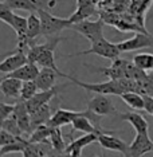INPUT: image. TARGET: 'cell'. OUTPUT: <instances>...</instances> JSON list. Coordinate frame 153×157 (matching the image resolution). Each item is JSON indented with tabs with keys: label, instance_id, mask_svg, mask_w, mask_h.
<instances>
[{
	"label": "cell",
	"instance_id": "1",
	"mask_svg": "<svg viewBox=\"0 0 153 157\" xmlns=\"http://www.w3.org/2000/svg\"><path fill=\"white\" fill-rule=\"evenodd\" d=\"M67 38H60V36H50L47 40L42 44H34L27 50V58L30 63H35L42 69H52L58 73L59 77H62V71L56 67L55 63V50L58 44L62 40Z\"/></svg>",
	"mask_w": 153,
	"mask_h": 157
},
{
	"label": "cell",
	"instance_id": "2",
	"mask_svg": "<svg viewBox=\"0 0 153 157\" xmlns=\"http://www.w3.org/2000/svg\"><path fill=\"white\" fill-rule=\"evenodd\" d=\"M62 78L69 79L71 83L77 85V86L85 89L89 93H95V94H102V95H122L124 89L121 86L120 81H106V82H98V83H90V82H82L77 79L75 77L69 75V74H62Z\"/></svg>",
	"mask_w": 153,
	"mask_h": 157
},
{
	"label": "cell",
	"instance_id": "3",
	"mask_svg": "<svg viewBox=\"0 0 153 157\" xmlns=\"http://www.w3.org/2000/svg\"><path fill=\"white\" fill-rule=\"evenodd\" d=\"M36 13L42 22V35H44L46 38L54 36L62 30H67L71 27V22L69 17L54 16L46 10H39Z\"/></svg>",
	"mask_w": 153,
	"mask_h": 157
},
{
	"label": "cell",
	"instance_id": "4",
	"mask_svg": "<svg viewBox=\"0 0 153 157\" xmlns=\"http://www.w3.org/2000/svg\"><path fill=\"white\" fill-rule=\"evenodd\" d=\"M104 28L105 23L102 19L97 20H82L71 24L70 30H74L77 33H79L82 36H85L90 43H95V42L101 40L105 38L104 35Z\"/></svg>",
	"mask_w": 153,
	"mask_h": 157
},
{
	"label": "cell",
	"instance_id": "5",
	"mask_svg": "<svg viewBox=\"0 0 153 157\" xmlns=\"http://www.w3.org/2000/svg\"><path fill=\"white\" fill-rule=\"evenodd\" d=\"M87 54H95L98 56H102V58L114 60L117 58H120V50L117 47L116 43H112L109 42L106 38L101 39V40L95 42V43H91L90 48L85 50V51H79L75 52V54H69V55H63L66 58H73V56H79V55H87Z\"/></svg>",
	"mask_w": 153,
	"mask_h": 157
},
{
	"label": "cell",
	"instance_id": "6",
	"mask_svg": "<svg viewBox=\"0 0 153 157\" xmlns=\"http://www.w3.org/2000/svg\"><path fill=\"white\" fill-rule=\"evenodd\" d=\"M130 60L117 58L112 60V65L109 67H94L90 65H85L93 71H98L106 75L110 81H120V79H128V67H129Z\"/></svg>",
	"mask_w": 153,
	"mask_h": 157
},
{
	"label": "cell",
	"instance_id": "7",
	"mask_svg": "<svg viewBox=\"0 0 153 157\" xmlns=\"http://www.w3.org/2000/svg\"><path fill=\"white\" fill-rule=\"evenodd\" d=\"M117 47H118L120 52H130L136 51V50L153 48V36L148 33H137L134 36L117 43Z\"/></svg>",
	"mask_w": 153,
	"mask_h": 157
},
{
	"label": "cell",
	"instance_id": "8",
	"mask_svg": "<svg viewBox=\"0 0 153 157\" xmlns=\"http://www.w3.org/2000/svg\"><path fill=\"white\" fill-rule=\"evenodd\" d=\"M87 110H90L91 113L97 114L99 117L104 116H118V110L116 109V106L113 105L112 99L108 95H102V94H95L91 99H89L87 102Z\"/></svg>",
	"mask_w": 153,
	"mask_h": 157
},
{
	"label": "cell",
	"instance_id": "9",
	"mask_svg": "<svg viewBox=\"0 0 153 157\" xmlns=\"http://www.w3.org/2000/svg\"><path fill=\"white\" fill-rule=\"evenodd\" d=\"M66 86H67V83L62 85V86H54L52 89H50V90H47V91H38L31 99H28L27 102H24L26 103V108L28 110V113L31 114L36 109L42 108V106L48 105V103L51 102V99L54 98L55 95H58L59 91H62V89H65Z\"/></svg>",
	"mask_w": 153,
	"mask_h": 157
},
{
	"label": "cell",
	"instance_id": "10",
	"mask_svg": "<svg viewBox=\"0 0 153 157\" xmlns=\"http://www.w3.org/2000/svg\"><path fill=\"white\" fill-rule=\"evenodd\" d=\"M74 132H82L85 134H98V136H102V134H114L117 133L116 130H105L102 128H97L95 125L91 122L90 120L86 117V110H83L82 116L78 117V118L71 124V133Z\"/></svg>",
	"mask_w": 153,
	"mask_h": 157
},
{
	"label": "cell",
	"instance_id": "11",
	"mask_svg": "<svg viewBox=\"0 0 153 157\" xmlns=\"http://www.w3.org/2000/svg\"><path fill=\"white\" fill-rule=\"evenodd\" d=\"M26 63H28L27 54L24 51H20V50L15 48V51L11 55H8L6 59H3L0 62V73L11 74L13 71H16L17 69H20L22 66H24Z\"/></svg>",
	"mask_w": 153,
	"mask_h": 157
},
{
	"label": "cell",
	"instance_id": "12",
	"mask_svg": "<svg viewBox=\"0 0 153 157\" xmlns=\"http://www.w3.org/2000/svg\"><path fill=\"white\" fill-rule=\"evenodd\" d=\"M153 152V141L149 134L136 133V137L129 145V157H142L147 153Z\"/></svg>",
	"mask_w": 153,
	"mask_h": 157
},
{
	"label": "cell",
	"instance_id": "13",
	"mask_svg": "<svg viewBox=\"0 0 153 157\" xmlns=\"http://www.w3.org/2000/svg\"><path fill=\"white\" fill-rule=\"evenodd\" d=\"M98 142L106 151L118 152L121 155H124V157H129V145H128L125 141L121 140V138L116 137V136L102 134V136H99Z\"/></svg>",
	"mask_w": 153,
	"mask_h": 157
},
{
	"label": "cell",
	"instance_id": "14",
	"mask_svg": "<svg viewBox=\"0 0 153 157\" xmlns=\"http://www.w3.org/2000/svg\"><path fill=\"white\" fill-rule=\"evenodd\" d=\"M83 113L82 112H74V110H67V109H56L54 114H52L51 120L47 125H50L51 128H62V126H66L69 124H73L78 117H81Z\"/></svg>",
	"mask_w": 153,
	"mask_h": 157
},
{
	"label": "cell",
	"instance_id": "15",
	"mask_svg": "<svg viewBox=\"0 0 153 157\" xmlns=\"http://www.w3.org/2000/svg\"><path fill=\"white\" fill-rule=\"evenodd\" d=\"M97 13L95 10V3L93 0H77V11L71 15L69 19L71 24L87 20V17L93 16Z\"/></svg>",
	"mask_w": 153,
	"mask_h": 157
},
{
	"label": "cell",
	"instance_id": "16",
	"mask_svg": "<svg viewBox=\"0 0 153 157\" xmlns=\"http://www.w3.org/2000/svg\"><path fill=\"white\" fill-rule=\"evenodd\" d=\"M12 117L15 118V121L19 125L20 130L23 132L24 134H28L30 136L33 133V126H31V117H30V113L26 108V103L23 101L17 102L15 105V110H13V114Z\"/></svg>",
	"mask_w": 153,
	"mask_h": 157
},
{
	"label": "cell",
	"instance_id": "17",
	"mask_svg": "<svg viewBox=\"0 0 153 157\" xmlns=\"http://www.w3.org/2000/svg\"><path fill=\"white\" fill-rule=\"evenodd\" d=\"M118 117H120V120L129 122L132 125V128L136 130V133L149 134V124H148V121L145 120V117L141 116L140 113H136V112L120 113Z\"/></svg>",
	"mask_w": 153,
	"mask_h": 157
},
{
	"label": "cell",
	"instance_id": "18",
	"mask_svg": "<svg viewBox=\"0 0 153 157\" xmlns=\"http://www.w3.org/2000/svg\"><path fill=\"white\" fill-rule=\"evenodd\" d=\"M98 138H99L98 134H83V136H81L79 138H77V140L71 141L70 144L67 145L65 153H69V155H71L73 157H81L83 149L86 148L87 145L93 144V142H97Z\"/></svg>",
	"mask_w": 153,
	"mask_h": 157
},
{
	"label": "cell",
	"instance_id": "19",
	"mask_svg": "<svg viewBox=\"0 0 153 157\" xmlns=\"http://www.w3.org/2000/svg\"><path fill=\"white\" fill-rule=\"evenodd\" d=\"M23 82L16 78L4 77L0 79V91L7 98H20V90H22Z\"/></svg>",
	"mask_w": 153,
	"mask_h": 157
},
{
	"label": "cell",
	"instance_id": "20",
	"mask_svg": "<svg viewBox=\"0 0 153 157\" xmlns=\"http://www.w3.org/2000/svg\"><path fill=\"white\" fill-rule=\"evenodd\" d=\"M42 35V22L40 17L38 16L36 12H31L30 16H27V42L28 46H34L36 44L35 40H36L38 36Z\"/></svg>",
	"mask_w": 153,
	"mask_h": 157
},
{
	"label": "cell",
	"instance_id": "21",
	"mask_svg": "<svg viewBox=\"0 0 153 157\" xmlns=\"http://www.w3.org/2000/svg\"><path fill=\"white\" fill-rule=\"evenodd\" d=\"M39 69L38 65L35 63H26L24 66H22L20 69H17L16 71H13L11 74H7L6 77H10V78H16V79L22 81V82H28V81H35L36 77L39 75Z\"/></svg>",
	"mask_w": 153,
	"mask_h": 157
},
{
	"label": "cell",
	"instance_id": "22",
	"mask_svg": "<svg viewBox=\"0 0 153 157\" xmlns=\"http://www.w3.org/2000/svg\"><path fill=\"white\" fill-rule=\"evenodd\" d=\"M56 75H58V73L52 69H40L39 75L35 79L39 91H47L54 87L56 82Z\"/></svg>",
	"mask_w": 153,
	"mask_h": 157
},
{
	"label": "cell",
	"instance_id": "23",
	"mask_svg": "<svg viewBox=\"0 0 153 157\" xmlns=\"http://www.w3.org/2000/svg\"><path fill=\"white\" fill-rule=\"evenodd\" d=\"M52 113L51 112V105H44L42 108L36 109L35 112H33L30 114L31 117V126H33V130L36 129L38 126H42V125H47L50 122L52 117Z\"/></svg>",
	"mask_w": 153,
	"mask_h": 157
},
{
	"label": "cell",
	"instance_id": "24",
	"mask_svg": "<svg viewBox=\"0 0 153 157\" xmlns=\"http://www.w3.org/2000/svg\"><path fill=\"white\" fill-rule=\"evenodd\" d=\"M52 128L50 125H42L36 129L33 130V133L28 137L30 144H40V142H50V136H51Z\"/></svg>",
	"mask_w": 153,
	"mask_h": 157
},
{
	"label": "cell",
	"instance_id": "25",
	"mask_svg": "<svg viewBox=\"0 0 153 157\" xmlns=\"http://www.w3.org/2000/svg\"><path fill=\"white\" fill-rule=\"evenodd\" d=\"M133 63L142 71H153V54L151 52H140L133 56Z\"/></svg>",
	"mask_w": 153,
	"mask_h": 157
},
{
	"label": "cell",
	"instance_id": "26",
	"mask_svg": "<svg viewBox=\"0 0 153 157\" xmlns=\"http://www.w3.org/2000/svg\"><path fill=\"white\" fill-rule=\"evenodd\" d=\"M121 99H122L130 109L144 110V108H145L144 95L137 94V93H125V94L121 95Z\"/></svg>",
	"mask_w": 153,
	"mask_h": 157
},
{
	"label": "cell",
	"instance_id": "27",
	"mask_svg": "<svg viewBox=\"0 0 153 157\" xmlns=\"http://www.w3.org/2000/svg\"><path fill=\"white\" fill-rule=\"evenodd\" d=\"M50 144H51L52 149L58 153H65L66 152V148H67V144L63 140V134L60 132V128H52V132H51V136H50Z\"/></svg>",
	"mask_w": 153,
	"mask_h": 157
},
{
	"label": "cell",
	"instance_id": "28",
	"mask_svg": "<svg viewBox=\"0 0 153 157\" xmlns=\"http://www.w3.org/2000/svg\"><path fill=\"white\" fill-rule=\"evenodd\" d=\"M28 145H30L28 140H26V138H22V140L15 141V142H12V144L2 146V148H0V157L8 155V153H19V152L23 153L24 151H26V148Z\"/></svg>",
	"mask_w": 153,
	"mask_h": 157
},
{
	"label": "cell",
	"instance_id": "29",
	"mask_svg": "<svg viewBox=\"0 0 153 157\" xmlns=\"http://www.w3.org/2000/svg\"><path fill=\"white\" fill-rule=\"evenodd\" d=\"M39 91V89L35 83V81H28V82H23L22 85V90H20V101L27 102L28 99H31L35 94Z\"/></svg>",
	"mask_w": 153,
	"mask_h": 157
},
{
	"label": "cell",
	"instance_id": "30",
	"mask_svg": "<svg viewBox=\"0 0 153 157\" xmlns=\"http://www.w3.org/2000/svg\"><path fill=\"white\" fill-rule=\"evenodd\" d=\"M2 128L6 132H8L10 134L15 136V137H17V138H20V137H23V136H24V133L20 130L19 125H17V122L15 121V118H13L12 116L10 117V118H7L6 121H3V122H2Z\"/></svg>",
	"mask_w": 153,
	"mask_h": 157
},
{
	"label": "cell",
	"instance_id": "31",
	"mask_svg": "<svg viewBox=\"0 0 153 157\" xmlns=\"http://www.w3.org/2000/svg\"><path fill=\"white\" fill-rule=\"evenodd\" d=\"M13 15H15V12L6 4V2H0V20L11 27L13 22Z\"/></svg>",
	"mask_w": 153,
	"mask_h": 157
},
{
	"label": "cell",
	"instance_id": "32",
	"mask_svg": "<svg viewBox=\"0 0 153 157\" xmlns=\"http://www.w3.org/2000/svg\"><path fill=\"white\" fill-rule=\"evenodd\" d=\"M22 138H24V137L17 138V137H15V136L10 134L8 132H6L2 128V122H0V148L8 145V144H12V142H15V141H19V140H22Z\"/></svg>",
	"mask_w": 153,
	"mask_h": 157
},
{
	"label": "cell",
	"instance_id": "33",
	"mask_svg": "<svg viewBox=\"0 0 153 157\" xmlns=\"http://www.w3.org/2000/svg\"><path fill=\"white\" fill-rule=\"evenodd\" d=\"M13 110H15V105L0 102V122H3V121H6L7 118H10V117L13 114Z\"/></svg>",
	"mask_w": 153,
	"mask_h": 157
},
{
	"label": "cell",
	"instance_id": "34",
	"mask_svg": "<svg viewBox=\"0 0 153 157\" xmlns=\"http://www.w3.org/2000/svg\"><path fill=\"white\" fill-rule=\"evenodd\" d=\"M144 101H145V108H144V110L148 114L153 116V97H152V95H145Z\"/></svg>",
	"mask_w": 153,
	"mask_h": 157
},
{
	"label": "cell",
	"instance_id": "35",
	"mask_svg": "<svg viewBox=\"0 0 153 157\" xmlns=\"http://www.w3.org/2000/svg\"><path fill=\"white\" fill-rule=\"evenodd\" d=\"M23 157H43V156H40L39 153L34 149V146L33 145H28L27 148H26V151L23 152Z\"/></svg>",
	"mask_w": 153,
	"mask_h": 157
},
{
	"label": "cell",
	"instance_id": "36",
	"mask_svg": "<svg viewBox=\"0 0 153 157\" xmlns=\"http://www.w3.org/2000/svg\"><path fill=\"white\" fill-rule=\"evenodd\" d=\"M148 81L152 83V86H153V71H149L148 73Z\"/></svg>",
	"mask_w": 153,
	"mask_h": 157
},
{
	"label": "cell",
	"instance_id": "37",
	"mask_svg": "<svg viewBox=\"0 0 153 157\" xmlns=\"http://www.w3.org/2000/svg\"><path fill=\"white\" fill-rule=\"evenodd\" d=\"M62 155H60V153H58V152H54V153H51V155H50L48 157H60Z\"/></svg>",
	"mask_w": 153,
	"mask_h": 157
},
{
	"label": "cell",
	"instance_id": "38",
	"mask_svg": "<svg viewBox=\"0 0 153 157\" xmlns=\"http://www.w3.org/2000/svg\"><path fill=\"white\" fill-rule=\"evenodd\" d=\"M60 157H73V156L69 155V153H62V156H60Z\"/></svg>",
	"mask_w": 153,
	"mask_h": 157
},
{
	"label": "cell",
	"instance_id": "39",
	"mask_svg": "<svg viewBox=\"0 0 153 157\" xmlns=\"http://www.w3.org/2000/svg\"><path fill=\"white\" fill-rule=\"evenodd\" d=\"M94 157H99V156H94Z\"/></svg>",
	"mask_w": 153,
	"mask_h": 157
}]
</instances>
